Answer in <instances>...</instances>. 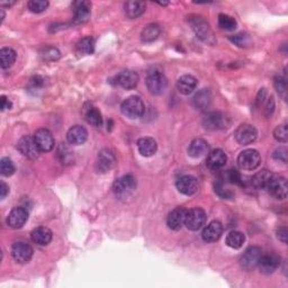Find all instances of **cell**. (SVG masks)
I'll list each match as a JSON object with an SVG mask.
<instances>
[{"mask_svg": "<svg viewBox=\"0 0 288 288\" xmlns=\"http://www.w3.org/2000/svg\"><path fill=\"white\" fill-rule=\"evenodd\" d=\"M188 23L191 26V30L195 33L196 36L204 43L208 45H214L216 43V38L213 30L210 29L209 24L205 20L202 16L191 15L188 17Z\"/></svg>", "mask_w": 288, "mask_h": 288, "instance_id": "cell-1", "label": "cell"}, {"mask_svg": "<svg viewBox=\"0 0 288 288\" xmlns=\"http://www.w3.org/2000/svg\"><path fill=\"white\" fill-rule=\"evenodd\" d=\"M137 186V182L134 176L126 175L121 177L119 179L116 180L113 185V191L121 199L130 197L133 193L135 191Z\"/></svg>", "mask_w": 288, "mask_h": 288, "instance_id": "cell-2", "label": "cell"}, {"mask_svg": "<svg viewBox=\"0 0 288 288\" xmlns=\"http://www.w3.org/2000/svg\"><path fill=\"white\" fill-rule=\"evenodd\" d=\"M121 110L126 117H129L131 119H136L142 117L144 110H146V107H144V104L140 97L131 96L129 98H126L125 101L122 103Z\"/></svg>", "mask_w": 288, "mask_h": 288, "instance_id": "cell-3", "label": "cell"}, {"mask_svg": "<svg viewBox=\"0 0 288 288\" xmlns=\"http://www.w3.org/2000/svg\"><path fill=\"white\" fill-rule=\"evenodd\" d=\"M146 84L148 90L150 91L152 95H161L168 86V80L162 72L154 70L148 74Z\"/></svg>", "mask_w": 288, "mask_h": 288, "instance_id": "cell-4", "label": "cell"}, {"mask_svg": "<svg viewBox=\"0 0 288 288\" xmlns=\"http://www.w3.org/2000/svg\"><path fill=\"white\" fill-rule=\"evenodd\" d=\"M261 163V156L254 149H248L242 151L237 157V164L242 170L251 171L257 169Z\"/></svg>", "mask_w": 288, "mask_h": 288, "instance_id": "cell-5", "label": "cell"}, {"mask_svg": "<svg viewBox=\"0 0 288 288\" xmlns=\"http://www.w3.org/2000/svg\"><path fill=\"white\" fill-rule=\"evenodd\" d=\"M230 123H231L230 117L220 112L208 113L203 119V125L205 129L212 131L226 129V127H229Z\"/></svg>", "mask_w": 288, "mask_h": 288, "instance_id": "cell-6", "label": "cell"}, {"mask_svg": "<svg viewBox=\"0 0 288 288\" xmlns=\"http://www.w3.org/2000/svg\"><path fill=\"white\" fill-rule=\"evenodd\" d=\"M261 256H262L261 248L256 247V246L248 248L240 259L241 268L247 271L253 270L254 268L258 267L259 260L260 258H261Z\"/></svg>", "mask_w": 288, "mask_h": 288, "instance_id": "cell-7", "label": "cell"}, {"mask_svg": "<svg viewBox=\"0 0 288 288\" xmlns=\"http://www.w3.org/2000/svg\"><path fill=\"white\" fill-rule=\"evenodd\" d=\"M258 131L256 127L251 124H241L237 126L234 132V137L236 142L241 146H248L257 140Z\"/></svg>", "mask_w": 288, "mask_h": 288, "instance_id": "cell-8", "label": "cell"}, {"mask_svg": "<svg viewBox=\"0 0 288 288\" xmlns=\"http://www.w3.org/2000/svg\"><path fill=\"white\" fill-rule=\"evenodd\" d=\"M206 222V214L202 208H193L187 210L185 225L188 230L198 231L203 228V225Z\"/></svg>", "mask_w": 288, "mask_h": 288, "instance_id": "cell-9", "label": "cell"}, {"mask_svg": "<svg viewBox=\"0 0 288 288\" xmlns=\"http://www.w3.org/2000/svg\"><path fill=\"white\" fill-rule=\"evenodd\" d=\"M17 149L24 157L29 159H36L41 152L36 146L34 136L30 135H25L20 138L17 143Z\"/></svg>", "mask_w": 288, "mask_h": 288, "instance_id": "cell-10", "label": "cell"}, {"mask_svg": "<svg viewBox=\"0 0 288 288\" xmlns=\"http://www.w3.org/2000/svg\"><path fill=\"white\" fill-rule=\"evenodd\" d=\"M34 140L41 152H50L54 148L55 140L51 131L47 129H40L35 132Z\"/></svg>", "mask_w": 288, "mask_h": 288, "instance_id": "cell-11", "label": "cell"}, {"mask_svg": "<svg viewBox=\"0 0 288 288\" xmlns=\"http://www.w3.org/2000/svg\"><path fill=\"white\" fill-rule=\"evenodd\" d=\"M267 189L271 196L276 199H285L287 197V180L284 177L276 176L271 178L269 185L267 187Z\"/></svg>", "mask_w": 288, "mask_h": 288, "instance_id": "cell-12", "label": "cell"}, {"mask_svg": "<svg viewBox=\"0 0 288 288\" xmlns=\"http://www.w3.org/2000/svg\"><path fill=\"white\" fill-rule=\"evenodd\" d=\"M33 248L26 242H16L12 248V256L18 263L29 262L33 257Z\"/></svg>", "mask_w": 288, "mask_h": 288, "instance_id": "cell-13", "label": "cell"}, {"mask_svg": "<svg viewBox=\"0 0 288 288\" xmlns=\"http://www.w3.org/2000/svg\"><path fill=\"white\" fill-rule=\"evenodd\" d=\"M115 163H116V158L112 150H109V149H104V150L99 152L97 157V163H96L98 173L102 174L108 173L109 170L113 169Z\"/></svg>", "mask_w": 288, "mask_h": 288, "instance_id": "cell-14", "label": "cell"}, {"mask_svg": "<svg viewBox=\"0 0 288 288\" xmlns=\"http://www.w3.org/2000/svg\"><path fill=\"white\" fill-rule=\"evenodd\" d=\"M72 8H74V20L76 24H82L89 20L91 14V4L89 2L86 0L75 2Z\"/></svg>", "mask_w": 288, "mask_h": 288, "instance_id": "cell-15", "label": "cell"}, {"mask_svg": "<svg viewBox=\"0 0 288 288\" xmlns=\"http://www.w3.org/2000/svg\"><path fill=\"white\" fill-rule=\"evenodd\" d=\"M176 187L179 193L184 194L186 196H191L198 190V181L193 176H182L177 180Z\"/></svg>", "mask_w": 288, "mask_h": 288, "instance_id": "cell-16", "label": "cell"}, {"mask_svg": "<svg viewBox=\"0 0 288 288\" xmlns=\"http://www.w3.org/2000/svg\"><path fill=\"white\" fill-rule=\"evenodd\" d=\"M226 161H228V157H226L225 152L221 149H216L207 156L206 165L209 170L219 171L224 167Z\"/></svg>", "mask_w": 288, "mask_h": 288, "instance_id": "cell-17", "label": "cell"}, {"mask_svg": "<svg viewBox=\"0 0 288 288\" xmlns=\"http://www.w3.org/2000/svg\"><path fill=\"white\" fill-rule=\"evenodd\" d=\"M29 213L24 207H15L12 209L7 218V224L13 229H20L25 225Z\"/></svg>", "mask_w": 288, "mask_h": 288, "instance_id": "cell-18", "label": "cell"}, {"mask_svg": "<svg viewBox=\"0 0 288 288\" xmlns=\"http://www.w3.org/2000/svg\"><path fill=\"white\" fill-rule=\"evenodd\" d=\"M223 233V225L220 221H213L202 232V237L205 242L212 243L218 241Z\"/></svg>", "mask_w": 288, "mask_h": 288, "instance_id": "cell-19", "label": "cell"}, {"mask_svg": "<svg viewBox=\"0 0 288 288\" xmlns=\"http://www.w3.org/2000/svg\"><path fill=\"white\" fill-rule=\"evenodd\" d=\"M279 265L280 260L275 254H265V256H261V258H260L258 267L262 274L270 275L278 269Z\"/></svg>", "mask_w": 288, "mask_h": 288, "instance_id": "cell-20", "label": "cell"}, {"mask_svg": "<svg viewBox=\"0 0 288 288\" xmlns=\"http://www.w3.org/2000/svg\"><path fill=\"white\" fill-rule=\"evenodd\" d=\"M186 215H187L186 208L184 207L175 208L173 212H170V214L168 215V219H167L168 228L174 231L180 230L182 228V225L185 224Z\"/></svg>", "mask_w": 288, "mask_h": 288, "instance_id": "cell-21", "label": "cell"}, {"mask_svg": "<svg viewBox=\"0 0 288 288\" xmlns=\"http://www.w3.org/2000/svg\"><path fill=\"white\" fill-rule=\"evenodd\" d=\"M88 138V132L84 126L75 125L66 133V140L72 146H81Z\"/></svg>", "mask_w": 288, "mask_h": 288, "instance_id": "cell-22", "label": "cell"}, {"mask_svg": "<svg viewBox=\"0 0 288 288\" xmlns=\"http://www.w3.org/2000/svg\"><path fill=\"white\" fill-rule=\"evenodd\" d=\"M116 80H117V84L123 87L124 89H133L135 88L138 84V80H140V77L134 71L126 70L121 72V74L116 77Z\"/></svg>", "mask_w": 288, "mask_h": 288, "instance_id": "cell-23", "label": "cell"}, {"mask_svg": "<svg viewBox=\"0 0 288 288\" xmlns=\"http://www.w3.org/2000/svg\"><path fill=\"white\" fill-rule=\"evenodd\" d=\"M257 106L262 108V112L266 116H270L275 110V101L273 96H268L266 89H261L257 97Z\"/></svg>", "mask_w": 288, "mask_h": 288, "instance_id": "cell-24", "label": "cell"}, {"mask_svg": "<svg viewBox=\"0 0 288 288\" xmlns=\"http://www.w3.org/2000/svg\"><path fill=\"white\" fill-rule=\"evenodd\" d=\"M31 237L32 241L38 246H47L52 241L53 234L52 231L45 228V226H40V228H36L32 231Z\"/></svg>", "mask_w": 288, "mask_h": 288, "instance_id": "cell-25", "label": "cell"}, {"mask_svg": "<svg viewBox=\"0 0 288 288\" xmlns=\"http://www.w3.org/2000/svg\"><path fill=\"white\" fill-rule=\"evenodd\" d=\"M138 152L143 157H152L158 150V144L152 137H142L137 141Z\"/></svg>", "mask_w": 288, "mask_h": 288, "instance_id": "cell-26", "label": "cell"}, {"mask_svg": "<svg viewBox=\"0 0 288 288\" xmlns=\"http://www.w3.org/2000/svg\"><path fill=\"white\" fill-rule=\"evenodd\" d=\"M197 79L190 75L181 76L177 81V89L182 95H190V93L196 89Z\"/></svg>", "mask_w": 288, "mask_h": 288, "instance_id": "cell-27", "label": "cell"}, {"mask_svg": "<svg viewBox=\"0 0 288 288\" xmlns=\"http://www.w3.org/2000/svg\"><path fill=\"white\" fill-rule=\"evenodd\" d=\"M271 178H273V174L269 170L263 169L252 177L250 184L254 189H267Z\"/></svg>", "mask_w": 288, "mask_h": 288, "instance_id": "cell-28", "label": "cell"}, {"mask_svg": "<svg viewBox=\"0 0 288 288\" xmlns=\"http://www.w3.org/2000/svg\"><path fill=\"white\" fill-rule=\"evenodd\" d=\"M208 152V143L203 138L193 140L188 148V154L193 158H201Z\"/></svg>", "mask_w": 288, "mask_h": 288, "instance_id": "cell-29", "label": "cell"}, {"mask_svg": "<svg viewBox=\"0 0 288 288\" xmlns=\"http://www.w3.org/2000/svg\"><path fill=\"white\" fill-rule=\"evenodd\" d=\"M210 103H212V95H210V91L208 89H203L197 92L193 99L194 107L199 110L207 109Z\"/></svg>", "mask_w": 288, "mask_h": 288, "instance_id": "cell-30", "label": "cell"}, {"mask_svg": "<svg viewBox=\"0 0 288 288\" xmlns=\"http://www.w3.org/2000/svg\"><path fill=\"white\" fill-rule=\"evenodd\" d=\"M124 12L129 18H137L146 12V4L141 2H127L124 5Z\"/></svg>", "mask_w": 288, "mask_h": 288, "instance_id": "cell-31", "label": "cell"}, {"mask_svg": "<svg viewBox=\"0 0 288 288\" xmlns=\"http://www.w3.org/2000/svg\"><path fill=\"white\" fill-rule=\"evenodd\" d=\"M84 115H85V119L90 125L96 126V127L102 126V124H103L102 114L95 106H92V105L88 104L87 106L84 108Z\"/></svg>", "mask_w": 288, "mask_h": 288, "instance_id": "cell-32", "label": "cell"}, {"mask_svg": "<svg viewBox=\"0 0 288 288\" xmlns=\"http://www.w3.org/2000/svg\"><path fill=\"white\" fill-rule=\"evenodd\" d=\"M16 59H17V54L12 47H3L0 50V65L3 69L10 68L15 63Z\"/></svg>", "mask_w": 288, "mask_h": 288, "instance_id": "cell-33", "label": "cell"}, {"mask_svg": "<svg viewBox=\"0 0 288 288\" xmlns=\"http://www.w3.org/2000/svg\"><path fill=\"white\" fill-rule=\"evenodd\" d=\"M160 32H161V30H160L159 25L149 24L148 26L144 27L141 33V40L146 43L152 42L154 40H157L158 36L160 35Z\"/></svg>", "mask_w": 288, "mask_h": 288, "instance_id": "cell-34", "label": "cell"}, {"mask_svg": "<svg viewBox=\"0 0 288 288\" xmlns=\"http://www.w3.org/2000/svg\"><path fill=\"white\" fill-rule=\"evenodd\" d=\"M93 49H95V44H93V38L90 36H87L81 38V40L77 43L76 50L80 55H89L93 53Z\"/></svg>", "mask_w": 288, "mask_h": 288, "instance_id": "cell-35", "label": "cell"}, {"mask_svg": "<svg viewBox=\"0 0 288 288\" xmlns=\"http://www.w3.org/2000/svg\"><path fill=\"white\" fill-rule=\"evenodd\" d=\"M246 241V236L239 231H232L226 236V245L232 249H240Z\"/></svg>", "mask_w": 288, "mask_h": 288, "instance_id": "cell-36", "label": "cell"}, {"mask_svg": "<svg viewBox=\"0 0 288 288\" xmlns=\"http://www.w3.org/2000/svg\"><path fill=\"white\" fill-rule=\"evenodd\" d=\"M230 41L232 43H234L236 46L239 47H249L252 45V38L251 36L247 34V33H239V34H235L233 36L230 37Z\"/></svg>", "mask_w": 288, "mask_h": 288, "instance_id": "cell-37", "label": "cell"}, {"mask_svg": "<svg viewBox=\"0 0 288 288\" xmlns=\"http://www.w3.org/2000/svg\"><path fill=\"white\" fill-rule=\"evenodd\" d=\"M236 20L232 16L220 14L219 15V26L225 31H233L236 29Z\"/></svg>", "mask_w": 288, "mask_h": 288, "instance_id": "cell-38", "label": "cell"}, {"mask_svg": "<svg viewBox=\"0 0 288 288\" xmlns=\"http://www.w3.org/2000/svg\"><path fill=\"white\" fill-rule=\"evenodd\" d=\"M41 57L44 61H57L60 59L61 53L57 47L46 46L41 51Z\"/></svg>", "mask_w": 288, "mask_h": 288, "instance_id": "cell-39", "label": "cell"}, {"mask_svg": "<svg viewBox=\"0 0 288 288\" xmlns=\"http://www.w3.org/2000/svg\"><path fill=\"white\" fill-rule=\"evenodd\" d=\"M49 7V2L46 0H31L27 3V8H29L32 13L40 14L43 13L44 10H46Z\"/></svg>", "mask_w": 288, "mask_h": 288, "instance_id": "cell-40", "label": "cell"}, {"mask_svg": "<svg viewBox=\"0 0 288 288\" xmlns=\"http://www.w3.org/2000/svg\"><path fill=\"white\" fill-rule=\"evenodd\" d=\"M0 173L5 177H10L15 174L14 162L9 158H3L0 161Z\"/></svg>", "mask_w": 288, "mask_h": 288, "instance_id": "cell-41", "label": "cell"}, {"mask_svg": "<svg viewBox=\"0 0 288 288\" xmlns=\"http://www.w3.org/2000/svg\"><path fill=\"white\" fill-rule=\"evenodd\" d=\"M58 156L60 158V161L64 164L72 163L74 161V154L64 146H61L58 150Z\"/></svg>", "mask_w": 288, "mask_h": 288, "instance_id": "cell-42", "label": "cell"}, {"mask_svg": "<svg viewBox=\"0 0 288 288\" xmlns=\"http://www.w3.org/2000/svg\"><path fill=\"white\" fill-rule=\"evenodd\" d=\"M274 137L278 142L286 143L288 141V130H287V124L278 125L274 131Z\"/></svg>", "mask_w": 288, "mask_h": 288, "instance_id": "cell-43", "label": "cell"}, {"mask_svg": "<svg viewBox=\"0 0 288 288\" xmlns=\"http://www.w3.org/2000/svg\"><path fill=\"white\" fill-rule=\"evenodd\" d=\"M274 85H275L276 90L278 91L279 95L285 99V98H286V91H287V82H286V79L284 78V77H281V76L276 77L275 81H274Z\"/></svg>", "mask_w": 288, "mask_h": 288, "instance_id": "cell-44", "label": "cell"}, {"mask_svg": "<svg viewBox=\"0 0 288 288\" xmlns=\"http://www.w3.org/2000/svg\"><path fill=\"white\" fill-rule=\"evenodd\" d=\"M226 178L232 184H236L240 186H245V181H243L242 176L240 175L239 171H236L235 169H230L228 173H226Z\"/></svg>", "mask_w": 288, "mask_h": 288, "instance_id": "cell-45", "label": "cell"}, {"mask_svg": "<svg viewBox=\"0 0 288 288\" xmlns=\"http://www.w3.org/2000/svg\"><path fill=\"white\" fill-rule=\"evenodd\" d=\"M215 191L218 193L219 196H221L222 198H232V197H233V193H232L229 189H226V188L224 187V184L221 180L215 184Z\"/></svg>", "mask_w": 288, "mask_h": 288, "instance_id": "cell-46", "label": "cell"}, {"mask_svg": "<svg viewBox=\"0 0 288 288\" xmlns=\"http://www.w3.org/2000/svg\"><path fill=\"white\" fill-rule=\"evenodd\" d=\"M287 149L286 148H278L277 150L274 151L273 158L277 161H280L282 163H287Z\"/></svg>", "mask_w": 288, "mask_h": 288, "instance_id": "cell-47", "label": "cell"}, {"mask_svg": "<svg viewBox=\"0 0 288 288\" xmlns=\"http://www.w3.org/2000/svg\"><path fill=\"white\" fill-rule=\"evenodd\" d=\"M277 235H278V239L282 243H287V235H288L287 228H285V226H282V228H279L278 231H277Z\"/></svg>", "mask_w": 288, "mask_h": 288, "instance_id": "cell-48", "label": "cell"}, {"mask_svg": "<svg viewBox=\"0 0 288 288\" xmlns=\"http://www.w3.org/2000/svg\"><path fill=\"white\" fill-rule=\"evenodd\" d=\"M8 193H9V187L5 184L4 181H2V184H0V197H2V199L6 198Z\"/></svg>", "mask_w": 288, "mask_h": 288, "instance_id": "cell-49", "label": "cell"}, {"mask_svg": "<svg viewBox=\"0 0 288 288\" xmlns=\"http://www.w3.org/2000/svg\"><path fill=\"white\" fill-rule=\"evenodd\" d=\"M13 106L12 102L6 96H2V110H6V109H10Z\"/></svg>", "mask_w": 288, "mask_h": 288, "instance_id": "cell-50", "label": "cell"}, {"mask_svg": "<svg viewBox=\"0 0 288 288\" xmlns=\"http://www.w3.org/2000/svg\"><path fill=\"white\" fill-rule=\"evenodd\" d=\"M31 84H32L33 86H34V87H38V86L43 85V79L41 78L40 76L34 77V78H33V79L31 80Z\"/></svg>", "mask_w": 288, "mask_h": 288, "instance_id": "cell-51", "label": "cell"}]
</instances>
